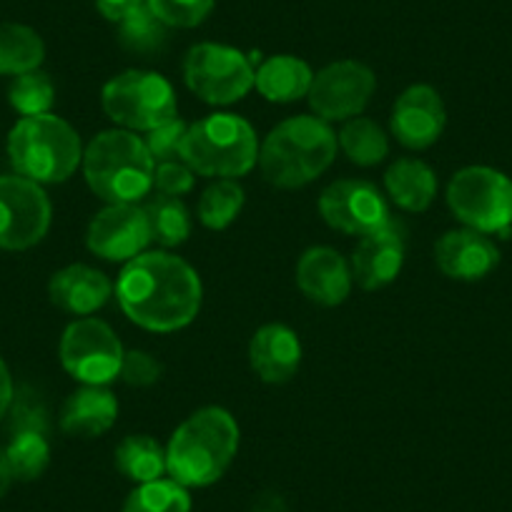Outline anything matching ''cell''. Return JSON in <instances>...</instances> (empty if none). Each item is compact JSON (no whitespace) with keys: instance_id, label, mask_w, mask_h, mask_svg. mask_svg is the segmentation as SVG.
<instances>
[{"instance_id":"obj_1","label":"cell","mask_w":512,"mask_h":512,"mask_svg":"<svg viewBox=\"0 0 512 512\" xmlns=\"http://www.w3.org/2000/svg\"><path fill=\"white\" fill-rule=\"evenodd\" d=\"M121 312L146 332H179L201 312L204 287L199 272L169 251H144L118 274Z\"/></svg>"},{"instance_id":"obj_2","label":"cell","mask_w":512,"mask_h":512,"mask_svg":"<svg viewBox=\"0 0 512 512\" xmlns=\"http://www.w3.org/2000/svg\"><path fill=\"white\" fill-rule=\"evenodd\" d=\"M239 452V425L224 407H201L166 445V472L184 487L214 485Z\"/></svg>"},{"instance_id":"obj_3","label":"cell","mask_w":512,"mask_h":512,"mask_svg":"<svg viewBox=\"0 0 512 512\" xmlns=\"http://www.w3.org/2000/svg\"><path fill=\"white\" fill-rule=\"evenodd\" d=\"M339 141L319 116H294L269 131L259 146V169L277 189H302L334 164Z\"/></svg>"},{"instance_id":"obj_4","label":"cell","mask_w":512,"mask_h":512,"mask_svg":"<svg viewBox=\"0 0 512 512\" xmlns=\"http://www.w3.org/2000/svg\"><path fill=\"white\" fill-rule=\"evenodd\" d=\"M81 166L86 184L106 204H139L154 189L156 161L144 139L126 128L98 134L83 151Z\"/></svg>"},{"instance_id":"obj_5","label":"cell","mask_w":512,"mask_h":512,"mask_svg":"<svg viewBox=\"0 0 512 512\" xmlns=\"http://www.w3.org/2000/svg\"><path fill=\"white\" fill-rule=\"evenodd\" d=\"M8 159L18 176L36 184H63L83 161L81 136L56 113L26 116L8 134Z\"/></svg>"},{"instance_id":"obj_6","label":"cell","mask_w":512,"mask_h":512,"mask_svg":"<svg viewBox=\"0 0 512 512\" xmlns=\"http://www.w3.org/2000/svg\"><path fill=\"white\" fill-rule=\"evenodd\" d=\"M181 161L209 179H239L259 164V139L246 118L211 113L186 128Z\"/></svg>"},{"instance_id":"obj_7","label":"cell","mask_w":512,"mask_h":512,"mask_svg":"<svg viewBox=\"0 0 512 512\" xmlns=\"http://www.w3.org/2000/svg\"><path fill=\"white\" fill-rule=\"evenodd\" d=\"M447 206L467 229L510 236L512 179L490 166H467L452 176Z\"/></svg>"},{"instance_id":"obj_8","label":"cell","mask_w":512,"mask_h":512,"mask_svg":"<svg viewBox=\"0 0 512 512\" xmlns=\"http://www.w3.org/2000/svg\"><path fill=\"white\" fill-rule=\"evenodd\" d=\"M101 106L113 123L126 131H154L176 118L174 86L161 73L123 71L113 76L101 91Z\"/></svg>"},{"instance_id":"obj_9","label":"cell","mask_w":512,"mask_h":512,"mask_svg":"<svg viewBox=\"0 0 512 512\" xmlns=\"http://www.w3.org/2000/svg\"><path fill=\"white\" fill-rule=\"evenodd\" d=\"M256 71L239 48L199 43L184 58V83L211 106H231L254 88Z\"/></svg>"},{"instance_id":"obj_10","label":"cell","mask_w":512,"mask_h":512,"mask_svg":"<svg viewBox=\"0 0 512 512\" xmlns=\"http://www.w3.org/2000/svg\"><path fill=\"white\" fill-rule=\"evenodd\" d=\"M123 344L103 319L81 317L71 322L58 344L63 369L76 382L106 387L118 377L123 362Z\"/></svg>"},{"instance_id":"obj_11","label":"cell","mask_w":512,"mask_h":512,"mask_svg":"<svg viewBox=\"0 0 512 512\" xmlns=\"http://www.w3.org/2000/svg\"><path fill=\"white\" fill-rule=\"evenodd\" d=\"M53 206L41 184L26 176H0V249L26 251L51 229Z\"/></svg>"},{"instance_id":"obj_12","label":"cell","mask_w":512,"mask_h":512,"mask_svg":"<svg viewBox=\"0 0 512 512\" xmlns=\"http://www.w3.org/2000/svg\"><path fill=\"white\" fill-rule=\"evenodd\" d=\"M377 78L372 68L357 61H337L314 76L309 106L322 121H349L372 101Z\"/></svg>"},{"instance_id":"obj_13","label":"cell","mask_w":512,"mask_h":512,"mask_svg":"<svg viewBox=\"0 0 512 512\" xmlns=\"http://www.w3.org/2000/svg\"><path fill=\"white\" fill-rule=\"evenodd\" d=\"M319 214L332 226L349 236H367L382 229L390 216V206L372 181L339 179L319 196Z\"/></svg>"},{"instance_id":"obj_14","label":"cell","mask_w":512,"mask_h":512,"mask_svg":"<svg viewBox=\"0 0 512 512\" xmlns=\"http://www.w3.org/2000/svg\"><path fill=\"white\" fill-rule=\"evenodd\" d=\"M149 244V216L139 204H108L93 216L86 231L88 251L106 262L128 264L144 254Z\"/></svg>"},{"instance_id":"obj_15","label":"cell","mask_w":512,"mask_h":512,"mask_svg":"<svg viewBox=\"0 0 512 512\" xmlns=\"http://www.w3.org/2000/svg\"><path fill=\"white\" fill-rule=\"evenodd\" d=\"M405 254V229L395 219H390L382 229L362 236L359 244L354 246L352 264H349L352 279L367 292L387 287L400 277L402 267H405Z\"/></svg>"},{"instance_id":"obj_16","label":"cell","mask_w":512,"mask_h":512,"mask_svg":"<svg viewBox=\"0 0 512 512\" xmlns=\"http://www.w3.org/2000/svg\"><path fill=\"white\" fill-rule=\"evenodd\" d=\"M392 134L412 151L430 149L437 144L447 126V111L442 96L432 86H410L392 108Z\"/></svg>"},{"instance_id":"obj_17","label":"cell","mask_w":512,"mask_h":512,"mask_svg":"<svg viewBox=\"0 0 512 512\" xmlns=\"http://www.w3.org/2000/svg\"><path fill=\"white\" fill-rule=\"evenodd\" d=\"M435 264L455 282H480L500 264V249L490 234L475 229H452L435 244Z\"/></svg>"},{"instance_id":"obj_18","label":"cell","mask_w":512,"mask_h":512,"mask_svg":"<svg viewBox=\"0 0 512 512\" xmlns=\"http://www.w3.org/2000/svg\"><path fill=\"white\" fill-rule=\"evenodd\" d=\"M352 269L332 246H312L297 264V287L319 307H339L352 292Z\"/></svg>"},{"instance_id":"obj_19","label":"cell","mask_w":512,"mask_h":512,"mask_svg":"<svg viewBox=\"0 0 512 512\" xmlns=\"http://www.w3.org/2000/svg\"><path fill=\"white\" fill-rule=\"evenodd\" d=\"M249 364L267 384H284L299 372L302 342L287 324H264L249 342Z\"/></svg>"},{"instance_id":"obj_20","label":"cell","mask_w":512,"mask_h":512,"mask_svg":"<svg viewBox=\"0 0 512 512\" xmlns=\"http://www.w3.org/2000/svg\"><path fill=\"white\" fill-rule=\"evenodd\" d=\"M48 297L58 309L76 317H91L113 297V284L101 269L71 264L58 269L48 282Z\"/></svg>"},{"instance_id":"obj_21","label":"cell","mask_w":512,"mask_h":512,"mask_svg":"<svg viewBox=\"0 0 512 512\" xmlns=\"http://www.w3.org/2000/svg\"><path fill=\"white\" fill-rule=\"evenodd\" d=\"M118 402L106 387H91L83 384L81 390L73 392L61 410V430L71 437H101L116 425Z\"/></svg>"},{"instance_id":"obj_22","label":"cell","mask_w":512,"mask_h":512,"mask_svg":"<svg viewBox=\"0 0 512 512\" xmlns=\"http://www.w3.org/2000/svg\"><path fill=\"white\" fill-rule=\"evenodd\" d=\"M314 73L297 56H274L256 68L254 88L272 103H294L309 96Z\"/></svg>"},{"instance_id":"obj_23","label":"cell","mask_w":512,"mask_h":512,"mask_svg":"<svg viewBox=\"0 0 512 512\" xmlns=\"http://www.w3.org/2000/svg\"><path fill=\"white\" fill-rule=\"evenodd\" d=\"M384 189L390 194L400 209L425 211L437 196V176L425 161L420 159H400L384 174Z\"/></svg>"},{"instance_id":"obj_24","label":"cell","mask_w":512,"mask_h":512,"mask_svg":"<svg viewBox=\"0 0 512 512\" xmlns=\"http://www.w3.org/2000/svg\"><path fill=\"white\" fill-rule=\"evenodd\" d=\"M43 38L23 23H0V76H21L41 68Z\"/></svg>"},{"instance_id":"obj_25","label":"cell","mask_w":512,"mask_h":512,"mask_svg":"<svg viewBox=\"0 0 512 512\" xmlns=\"http://www.w3.org/2000/svg\"><path fill=\"white\" fill-rule=\"evenodd\" d=\"M116 470L131 482L161 480L166 472V450L149 435H128L116 447Z\"/></svg>"},{"instance_id":"obj_26","label":"cell","mask_w":512,"mask_h":512,"mask_svg":"<svg viewBox=\"0 0 512 512\" xmlns=\"http://www.w3.org/2000/svg\"><path fill=\"white\" fill-rule=\"evenodd\" d=\"M144 211L149 216L151 241H156L159 246L174 249L189 239L191 216L179 196H166L156 191V194H149Z\"/></svg>"},{"instance_id":"obj_27","label":"cell","mask_w":512,"mask_h":512,"mask_svg":"<svg viewBox=\"0 0 512 512\" xmlns=\"http://www.w3.org/2000/svg\"><path fill=\"white\" fill-rule=\"evenodd\" d=\"M337 141L344 156L357 166H377L390 154V141L382 126L364 116L349 118L339 131Z\"/></svg>"},{"instance_id":"obj_28","label":"cell","mask_w":512,"mask_h":512,"mask_svg":"<svg viewBox=\"0 0 512 512\" xmlns=\"http://www.w3.org/2000/svg\"><path fill=\"white\" fill-rule=\"evenodd\" d=\"M118 43L123 51L134 53V56H159L169 43V26H164L146 6L144 11L118 23Z\"/></svg>"},{"instance_id":"obj_29","label":"cell","mask_w":512,"mask_h":512,"mask_svg":"<svg viewBox=\"0 0 512 512\" xmlns=\"http://www.w3.org/2000/svg\"><path fill=\"white\" fill-rule=\"evenodd\" d=\"M6 460L13 480L33 482L46 472L51 462V445L43 432H13L6 447Z\"/></svg>"},{"instance_id":"obj_30","label":"cell","mask_w":512,"mask_h":512,"mask_svg":"<svg viewBox=\"0 0 512 512\" xmlns=\"http://www.w3.org/2000/svg\"><path fill=\"white\" fill-rule=\"evenodd\" d=\"M123 512H191L189 487L164 477L144 482L126 497Z\"/></svg>"},{"instance_id":"obj_31","label":"cell","mask_w":512,"mask_h":512,"mask_svg":"<svg viewBox=\"0 0 512 512\" xmlns=\"http://www.w3.org/2000/svg\"><path fill=\"white\" fill-rule=\"evenodd\" d=\"M244 209V189L236 179H219L201 194L199 221L206 229L221 231L236 221Z\"/></svg>"},{"instance_id":"obj_32","label":"cell","mask_w":512,"mask_h":512,"mask_svg":"<svg viewBox=\"0 0 512 512\" xmlns=\"http://www.w3.org/2000/svg\"><path fill=\"white\" fill-rule=\"evenodd\" d=\"M8 101L23 118L51 113L53 103H56V86L48 73L36 68V71L13 78L11 88H8Z\"/></svg>"},{"instance_id":"obj_33","label":"cell","mask_w":512,"mask_h":512,"mask_svg":"<svg viewBox=\"0 0 512 512\" xmlns=\"http://www.w3.org/2000/svg\"><path fill=\"white\" fill-rule=\"evenodd\" d=\"M214 0H149V11L169 28H196L209 18Z\"/></svg>"},{"instance_id":"obj_34","label":"cell","mask_w":512,"mask_h":512,"mask_svg":"<svg viewBox=\"0 0 512 512\" xmlns=\"http://www.w3.org/2000/svg\"><path fill=\"white\" fill-rule=\"evenodd\" d=\"M186 128H189V123L181 121V118H171V121L161 123V126H156L154 131L146 134L144 144L156 164L181 159V144H184Z\"/></svg>"},{"instance_id":"obj_35","label":"cell","mask_w":512,"mask_h":512,"mask_svg":"<svg viewBox=\"0 0 512 512\" xmlns=\"http://www.w3.org/2000/svg\"><path fill=\"white\" fill-rule=\"evenodd\" d=\"M118 377H121L128 387H151V384H156L164 377V364H161L154 354L144 352V349H128V352H123Z\"/></svg>"},{"instance_id":"obj_36","label":"cell","mask_w":512,"mask_h":512,"mask_svg":"<svg viewBox=\"0 0 512 512\" xmlns=\"http://www.w3.org/2000/svg\"><path fill=\"white\" fill-rule=\"evenodd\" d=\"M11 432H48V412L38 395L23 390L13 397L11 405Z\"/></svg>"},{"instance_id":"obj_37","label":"cell","mask_w":512,"mask_h":512,"mask_svg":"<svg viewBox=\"0 0 512 512\" xmlns=\"http://www.w3.org/2000/svg\"><path fill=\"white\" fill-rule=\"evenodd\" d=\"M154 189L166 196H184L194 189V171L184 161H164L156 164Z\"/></svg>"},{"instance_id":"obj_38","label":"cell","mask_w":512,"mask_h":512,"mask_svg":"<svg viewBox=\"0 0 512 512\" xmlns=\"http://www.w3.org/2000/svg\"><path fill=\"white\" fill-rule=\"evenodd\" d=\"M149 6V0H96V8L106 21L111 23H123L126 18H131L134 13L144 11Z\"/></svg>"},{"instance_id":"obj_39","label":"cell","mask_w":512,"mask_h":512,"mask_svg":"<svg viewBox=\"0 0 512 512\" xmlns=\"http://www.w3.org/2000/svg\"><path fill=\"white\" fill-rule=\"evenodd\" d=\"M13 397H16V387H13V377L8 364L0 357V420L8 415L13 405Z\"/></svg>"},{"instance_id":"obj_40","label":"cell","mask_w":512,"mask_h":512,"mask_svg":"<svg viewBox=\"0 0 512 512\" xmlns=\"http://www.w3.org/2000/svg\"><path fill=\"white\" fill-rule=\"evenodd\" d=\"M251 512H287V502L277 492H264V495L256 497Z\"/></svg>"},{"instance_id":"obj_41","label":"cell","mask_w":512,"mask_h":512,"mask_svg":"<svg viewBox=\"0 0 512 512\" xmlns=\"http://www.w3.org/2000/svg\"><path fill=\"white\" fill-rule=\"evenodd\" d=\"M13 482V475H11V467H8V460H6V450L0 447V497L6 495L8 487H11Z\"/></svg>"}]
</instances>
